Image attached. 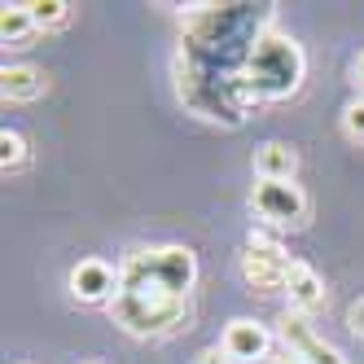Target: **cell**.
I'll return each instance as SVG.
<instances>
[{
  "label": "cell",
  "instance_id": "obj_15",
  "mask_svg": "<svg viewBox=\"0 0 364 364\" xmlns=\"http://www.w3.org/2000/svg\"><path fill=\"white\" fill-rule=\"evenodd\" d=\"M343 127L351 141H364V101H351V106L343 110Z\"/></svg>",
  "mask_w": 364,
  "mask_h": 364
},
{
  "label": "cell",
  "instance_id": "obj_4",
  "mask_svg": "<svg viewBox=\"0 0 364 364\" xmlns=\"http://www.w3.org/2000/svg\"><path fill=\"white\" fill-rule=\"evenodd\" d=\"M255 215L272 228H299L307 220V198L294 180H259L250 193Z\"/></svg>",
  "mask_w": 364,
  "mask_h": 364
},
{
  "label": "cell",
  "instance_id": "obj_13",
  "mask_svg": "<svg viewBox=\"0 0 364 364\" xmlns=\"http://www.w3.org/2000/svg\"><path fill=\"white\" fill-rule=\"evenodd\" d=\"M27 159H31L27 136L14 132V127H5V132H0V167H5V176L22 171V167H27Z\"/></svg>",
  "mask_w": 364,
  "mask_h": 364
},
{
  "label": "cell",
  "instance_id": "obj_11",
  "mask_svg": "<svg viewBox=\"0 0 364 364\" xmlns=\"http://www.w3.org/2000/svg\"><path fill=\"white\" fill-rule=\"evenodd\" d=\"M36 31L40 27H36L27 5H5V14H0V40H5V48H27Z\"/></svg>",
  "mask_w": 364,
  "mask_h": 364
},
{
  "label": "cell",
  "instance_id": "obj_18",
  "mask_svg": "<svg viewBox=\"0 0 364 364\" xmlns=\"http://www.w3.org/2000/svg\"><path fill=\"white\" fill-rule=\"evenodd\" d=\"M193 364H232V360H228V355H224L220 347H206V351H202V355H198Z\"/></svg>",
  "mask_w": 364,
  "mask_h": 364
},
{
  "label": "cell",
  "instance_id": "obj_5",
  "mask_svg": "<svg viewBox=\"0 0 364 364\" xmlns=\"http://www.w3.org/2000/svg\"><path fill=\"white\" fill-rule=\"evenodd\" d=\"M66 285H70V299L75 303H114V294H119V268H110L106 259H80V264L70 268V277H66Z\"/></svg>",
  "mask_w": 364,
  "mask_h": 364
},
{
  "label": "cell",
  "instance_id": "obj_19",
  "mask_svg": "<svg viewBox=\"0 0 364 364\" xmlns=\"http://www.w3.org/2000/svg\"><path fill=\"white\" fill-rule=\"evenodd\" d=\"M268 364H303L299 355H290V351H285V355H277V360H268Z\"/></svg>",
  "mask_w": 364,
  "mask_h": 364
},
{
  "label": "cell",
  "instance_id": "obj_21",
  "mask_svg": "<svg viewBox=\"0 0 364 364\" xmlns=\"http://www.w3.org/2000/svg\"><path fill=\"white\" fill-rule=\"evenodd\" d=\"M84 364H101V360H84Z\"/></svg>",
  "mask_w": 364,
  "mask_h": 364
},
{
  "label": "cell",
  "instance_id": "obj_6",
  "mask_svg": "<svg viewBox=\"0 0 364 364\" xmlns=\"http://www.w3.org/2000/svg\"><path fill=\"white\" fill-rule=\"evenodd\" d=\"M242 277L250 290H285V281H290V259H285L281 246H246L242 250Z\"/></svg>",
  "mask_w": 364,
  "mask_h": 364
},
{
  "label": "cell",
  "instance_id": "obj_20",
  "mask_svg": "<svg viewBox=\"0 0 364 364\" xmlns=\"http://www.w3.org/2000/svg\"><path fill=\"white\" fill-rule=\"evenodd\" d=\"M355 84H360V88H364V53H360V58H355Z\"/></svg>",
  "mask_w": 364,
  "mask_h": 364
},
{
  "label": "cell",
  "instance_id": "obj_17",
  "mask_svg": "<svg viewBox=\"0 0 364 364\" xmlns=\"http://www.w3.org/2000/svg\"><path fill=\"white\" fill-rule=\"evenodd\" d=\"M347 329H351L355 338H364V299L351 303V311H347Z\"/></svg>",
  "mask_w": 364,
  "mask_h": 364
},
{
  "label": "cell",
  "instance_id": "obj_2",
  "mask_svg": "<svg viewBox=\"0 0 364 364\" xmlns=\"http://www.w3.org/2000/svg\"><path fill=\"white\" fill-rule=\"evenodd\" d=\"M246 75H250V88L255 97H290L303 80V53L294 40H285L277 31H264L250 48V62H246Z\"/></svg>",
  "mask_w": 364,
  "mask_h": 364
},
{
  "label": "cell",
  "instance_id": "obj_1",
  "mask_svg": "<svg viewBox=\"0 0 364 364\" xmlns=\"http://www.w3.org/2000/svg\"><path fill=\"white\" fill-rule=\"evenodd\" d=\"M198 281V259L189 246H159L136 250L119 268V294L136 299H189Z\"/></svg>",
  "mask_w": 364,
  "mask_h": 364
},
{
  "label": "cell",
  "instance_id": "obj_12",
  "mask_svg": "<svg viewBox=\"0 0 364 364\" xmlns=\"http://www.w3.org/2000/svg\"><path fill=\"white\" fill-rule=\"evenodd\" d=\"M281 343H285V351H290V355L303 360L311 347L321 343V338H316V329H311V321L303 316V311H285V316H281Z\"/></svg>",
  "mask_w": 364,
  "mask_h": 364
},
{
  "label": "cell",
  "instance_id": "obj_3",
  "mask_svg": "<svg viewBox=\"0 0 364 364\" xmlns=\"http://www.w3.org/2000/svg\"><path fill=\"white\" fill-rule=\"evenodd\" d=\"M185 307H189V299H136V294H114L110 316H114V325H123L127 333H136V338H159V333H171L180 321H185Z\"/></svg>",
  "mask_w": 364,
  "mask_h": 364
},
{
  "label": "cell",
  "instance_id": "obj_14",
  "mask_svg": "<svg viewBox=\"0 0 364 364\" xmlns=\"http://www.w3.org/2000/svg\"><path fill=\"white\" fill-rule=\"evenodd\" d=\"M31 18H36V27L40 31H58V27H66L70 22V9L75 5H66V0H31Z\"/></svg>",
  "mask_w": 364,
  "mask_h": 364
},
{
  "label": "cell",
  "instance_id": "obj_7",
  "mask_svg": "<svg viewBox=\"0 0 364 364\" xmlns=\"http://www.w3.org/2000/svg\"><path fill=\"white\" fill-rule=\"evenodd\" d=\"M268 347H272V333L259 325V321H228L224 329V343L220 351L232 360V364H255V360H268Z\"/></svg>",
  "mask_w": 364,
  "mask_h": 364
},
{
  "label": "cell",
  "instance_id": "obj_10",
  "mask_svg": "<svg viewBox=\"0 0 364 364\" xmlns=\"http://www.w3.org/2000/svg\"><path fill=\"white\" fill-rule=\"evenodd\" d=\"M44 88H48V80L36 66H5L0 70V97L5 101H36V97H44Z\"/></svg>",
  "mask_w": 364,
  "mask_h": 364
},
{
  "label": "cell",
  "instance_id": "obj_16",
  "mask_svg": "<svg viewBox=\"0 0 364 364\" xmlns=\"http://www.w3.org/2000/svg\"><path fill=\"white\" fill-rule=\"evenodd\" d=\"M303 364H347L343 355H338V347H329V343H316L307 355H303Z\"/></svg>",
  "mask_w": 364,
  "mask_h": 364
},
{
  "label": "cell",
  "instance_id": "obj_9",
  "mask_svg": "<svg viewBox=\"0 0 364 364\" xmlns=\"http://www.w3.org/2000/svg\"><path fill=\"white\" fill-rule=\"evenodd\" d=\"M299 171V154L285 141H264L255 149V176L259 180H294Z\"/></svg>",
  "mask_w": 364,
  "mask_h": 364
},
{
  "label": "cell",
  "instance_id": "obj_8",
  "mask_svg": "<svg viewBox=\"0 0 364 364\" xmlns=\"http://www.w3.org/2000/svg\"><path fill=\"white\" fill-rule=\"evenodd\" d=\"M285 294H290V311H303V316H311V311H321L329 290H325V277L303 264V259H290V281H285Z\"/></svg>",
  "mask_w": 364,
  "mask_h": 364
}]
</instances>
